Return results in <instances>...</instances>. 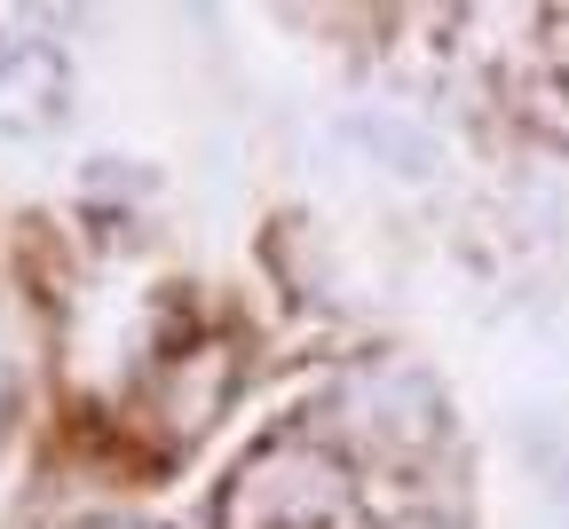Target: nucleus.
I'll return each mask as SVG.
<instances>
[{"mask_svg":"<svg viewBox=\"0 0 569 529\" xmlns=\"http://www.w3.org/2000/svg\"><path fill=\"white\" fill-rule=\"evenodd\" d=\"M356 498L340 482V467H325L317 450H269L238 475L230 498V529H348Z\"/></svg>","mask_w":569,"mask_h":529,"instance_id":"obj_1","label":"nucleus"},{"mask_svg":"<svg viewBox=\"0 0 569 529\" xmlns=\"http://www.w3.org/2000/svg\"><path fill=\"white\" fill-rule=\"evenodd\" d=\"M96 529H142V521H96Z\"/></svg>","mask_w":569,"mask_h":529,"instance_id":"obj_2","label":"nucleus"}]
</instances>
